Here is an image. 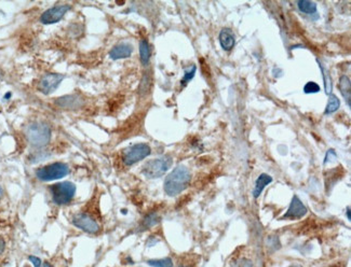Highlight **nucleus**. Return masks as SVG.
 Returning a JSON list of instances; mask_svg holds the SVG:
<instances>
[{
    "instance_id": "1",
    "label": "nucleus",
    "mask_w": 351,
    "mask_h": 267,
    "mask_svg": "<svg viewBox=\"0 0 351 267\" xmlns=\"http://www.w3.org/2000/svg\"><path fill=\"white\" fill-rule=\"evenodd\" d=\"M192 175L189 169L184 165H179L170 173L164 181V192L169 196H177L186 190L188 186Z\"/></svg>"
},
{
    "instance_id": "2",
    "label": "nucleus",
    "mask_w": 351,
    "mask_h": 267,
    "mask_svg": "<svg viewBox=\"0 0 351 267\" xmlns=\"http://www.w3.org/2000/svg\"><path fill=\"white\" fill-rule=\"evenodd\" d=\"M26 138L29 144L34 148H44L51 139V129L49 125L43 122H34L26 128Z\"/></svg>"
},
{
    "instance_id": "3",
    "label": "nucleus",
    "mask_w": 351,
    "mask_h": 267,
    "mask_svg": "<svg viewBox=\"0 0 351 267\" xmlns=\"http://www.w3.org/2000/svg\"><path fill=\"white\" fill-rule=\"evenodd\" d=\"M53 203L58 206L67 205L73 200L76 194V185L69 181H63L49 188Z\"/></svg>"
},
{
    "instance_id": "4",
    "label": "nucleus",
    "mask_w": 351,
    "mask_h": 267,
    "mask_svg": "<svg viewBox=\"0 0 351 267\" xmlns=\"http://www.w3.org/2000/svg\"><path fill=\"white\" fill-rule=\"evenodd\" d=\"M70 173V169L67 164L65 163H52L50 165L42 166L36 170V177L42 182H49L66 177Z\"/></svg>"
},
{
    "instance_id": "5",
    "label": "nucleus",
    "mask_w": 351,
    "mask_h": 267,
    "mask_svg": "<svg viewBox=\"0 0 351 267\" xmlns=\"http://www.w3.org/2000/svg\"><path fill=\"white\" fill-rule=\"evenodd\" d=\"M172 165V159L170 156H162V158L155 159L149 160L143 167V174L149 179L159 178L163 176Z\"/></svg>"
},
{
    "instance_id": "6",
    "label": "nucleus",
    "mask_w": 351,
    "mask_h": 267,
    "mask_svg": "<svg viewBox=\"0 0 351 267\" xmlns=\"http://www.w3.org/2000/svg\"><path fill=\"white\" fill-rule=\"evenodd\" d=\"M152 152L147 143H137L134 144L132 147L125 149L122 153V160L123 164L127 166H132L136 164L137 162L146 159L147 156Z\"/></svg>"
},
{
    "instance_id": "7",
    "label": "nucleus",
    "mask_w": 351,
    "mask_h": 267,
    "mask_svg": "<svg viewBox=\"0 0 351 267\" xmlns=\"http://www.w3.org/2000/svg\"><path fill=\"white\" fill-rule=\"evenodd\" d=\"M73 224L89 234H98L101 231V226L93 216L87 213H80L74 215Z\"/></svg>"
},
{
    "instance_id": "8",
    "label": "nucleus",
    "mask_w": 351,
    "mask_h": 267,
    "mask_svg": "<svg viewBox=\"0 0 351 267\" xmlns=\"http://www.w3.org/2000/svg\"><path fill=\"white\" fill-rule=\"evenodd\" d=\"M68 4H58L46 10L40 17V22L44 25H51L61 21L64 15L68 12L69 10Z\"/></svg>"
},
{
    "instance_id": "9",
    "label": "nucleus",
    "mask_w": 351,
    "mask_h": 267,
    "mask_svg": "<svg viewBox=\"0 0 351 267\" xmlns=\"http://www.w3.org/2000/svg\"><path fill=\"white\" fill-rule=\"evenodd\" d=\"M64 75L61 73H48L43 75L40 80L38 89L44 95H50L58 88V85L64 80Z\"/></svg>"
},
{
    "instance_id": "10",
    "label": "nucleus",
    "mask_w": 351,
    "mask_h": 267,
    "mask_svg": "<svg viewBox=\"0 0 351 267\" xmlns=\"http://www.w3.org/2000/svg\"><path fill=\"white\" fill-rule=\"evenodd\" d=\"M58 107L64 110H78L84 105V99L80 95H65L54 100Z\"/></svg>"
},
{
    "instance_id": "11",
    "label": "nucleus",
    "mask_w": 351,
    "mask_h": 267,
    "mask_svg": "<svg viewBox=\"0 0 351 267\" xmlns=\"http://www.w3.org/2000/svg\"><path fill=\"white\" fill-rule=\"evenodd\" d=\"M307 211L308 210H307V208H306V206L303 204V201L300 200L296 195H295L292 201H291L289 210L284 214L282 219L297 220V219L303 218L304 215H306Z\"/></svg>"
},
{
    "instance_id": "12",
    "label": "nucleus",
    "mask_w": 351,
    "mask_h": 267,
    "mask_svg": "<svg viewBox=\"0 0 351 267\" xmlns=\"http://www.w3.org/2000/svg\"><path fill=\"white\" fill-rule=\"evenodd\" d=\"M133 47L130 43H119L110 50L109 56L114 60L128 58L132 55Z\"/></svg>"
},
{
    "instance_id": "13",
    "label": "nucleus",
    "mask_w": 351,
    "mask_h": 267,
    "mask_svg": "<svg viewBox=\"0 0 351 267\" xmlns=\"http://www.w3.org/2000/svg\"><path fill=\"white\" fill-rule=\"evenodd\" d=\"M219 43L222 45L224 51L230 52L234 47L235 38L232 29L223 28L219 33Z\"/></svg>"
},
{
    "instance_id": "14",
    "label": "nucleus",
    "mask_w": 351,
    "mask_h": 267,
    "mask_svg": "<svg viewBox=\"0 0 351 267\" xmlns=\"http://www.w3.org/2000/svg\"><path fill=\"white\" fill-rule=\"evenodd\" d=\"M273 182V178L270 176L266 175V174H262L259 176L256 180V183H255V189L253 191V195L255 198H257L258 196L262 194L263 190L265 189L266 185H268L269 183Z\"/></svg>"
},
{
    "instance_id": "15",
    "label": "nucleus",
    "mask_w": 351,
    "mask_h": 267,
    "mask_svg": "<svg viewBox=\"0 0 351 267\" xmlns=\"http://www.w3.org/2000/svg\"><path fill=\"white\" fill-rule=\"evenodd\" d=\"M339 89L342 92L343 96L346 100V103L350 107V103H351V85H350V80L347 77V75H343L342 78L339 80Z\"/></svg>"
},
{
    "instance_id": "16",
    "label": "nucleus",
    "mask_w": 351,
    "mask_h": 267,
    "mask_svg": "<svg viewBox=\"0 0 351 267\" xmlns=\"http://www.w3.org/2000/svg\"><path fill=\"white\" fill-rule=\"evenodd\" d=\"M139 56L142 64L144 66H147L149 64L150 56H152V52H150L149 44L146 39H142L139 42Z\"/></svg>"
},
{
    "instance_id": "17",
    "label": "nucleus",
    "mask_w": 351,
    "mask_h": 267,
    "mask_svg": "<svg viewBox=\"0 0 351 267\" xmlns=\"http://www.w3.org/2000/svg\"><path fill=\"white\" fill-rule=\"evenodd\" d=\"M297 7L300 12L305 14H315L317 13V3L308 0H300L297 2Z\"/></svg>"
},
{
    "instance_id": "18",
    "label": "nucleus",
    "mask_w": 351,
    "mask_h": 267,
    "mask_svg": "<svg viewBox=\"0 0 351 267\" xmlns=\"http://www.w3.org/2000/svg\"><path fill=\"white\" fill-rule=\"evenodd\" d=\"M317 62L319 64V67L321 69V72H322L323 75V81H324V88H325V93L327 95H331L332 94V79H331L330 72L328 71L327 69L323 67V65L320 63V60L317 59Z\"/></svg>"
},
{
    "instance_id": "19",
    "label": "nucleus",
    "mask_w": 351,
    "mask_h": 267,
    "mask_svg": "<svg viewBox=\"0 0 351 267\" xmlns=\"http://www.w3.org/2000/svg\"><path fill=\"white\" fill-rule=\"evenodd\" d=\"M340 107V100L337 96H335L334 94L330 95L329 103L327 106V109H325V114H331L335 111H337Z\"/></svg>"
},
{
    "instance_id": "20",
    "label": "nucleus",
    "mask_w": 351,
    "mask_h": 267,
    "mask_svg": "<svg viewBox=\"0 0 351 267\" xmlns=\"http://www.w3.org/2000/svg\"><path fill=\"white\" fill-rule=\"evenodd\" d=\"M147 264L152 267H173V262L170 258L159 259V260H149Z\"/></svg>"
},
{
    "instance_id": "21",
    "label": "nucleus",
    "mask_w": 351,
    "mask_h": 267,
    "mask_svg": "<svg viewBox=\"0 0 351 267\" xmlns=\"http://www.w3.org/2000/svg\"><path fill=\"white\" fill-rule=\"evenodd\" d=\"M195 71H197V66H195V65H193L192 68H189L186 70V71H185L182 81H180V85H182V87H185V85H186L189 81H192L193 78L195 77Z\"/></svg>"
},
{
    "instance_id": "22",
    "label": "nucleus",
    "mask_w": 351,
    "mask_h": 267,
    "mask_svg": "<svg viewBox=\"0 0 351 267\" xmlns=\"http://www.w3.org/2000/svg\"><path fill=\"white\" fill-rule=\"evenodd\" d=\"M150 84H152V79H150V75L148 73H145L144 77H143L142 84H140V88H139L140 94H142V95L147 94L149 89H150Z\"/></svg>"
},
{
    "instance_id": "23",
    "label": "nucleus",
    "mask_w": 351,
    "mask_h": 267,
    "mask_svg": "<svg viewBox=\"0 0 351 267\" xmlns=\"http://www.w3.org/2000/svg\"><path fill=\"white\" fill-rule=\"evenodd\" d=\"M159 220H160L159 215H157L156 214H149L146 216V218H145L144 222H143V226L145 229H149V228H152V226L156 225L159 222Z\"/></svg>"
},
{
    "instance_id": "24",
    "label": "nucleus",
    "mask_w": 351,
    "mask_h": 267,
    "mask_svg": "<svg viewBox=\"0 0 351 267\" xmlns=\"http://www.w3.org/2000/svg\"><path fill=\"white\" fill-rule=\"evenodd\" d=\"M304 92L305 94H315L320 92V87L319 84H317L315 82H308L306 83V85L304 87Z\"/></svg>"
},
{
    "instance_id": "25",
    "label": "nucleus",
    "mask_w": 351,
    "mask_h": 267,
    "mask_svg": "<svg viewBox=\"0 0 351 267\" xmlns=\"http://www.w3.org/2000/svg\"><path fill=\"white\" fill-rule=\"evenodd\" d=\"M28 260L32 262L33 265H34L35 267H52V265L50 264L49 262H42L39 258H37V256L31 255V256H29V258H28Z\"/></svg>"
},
{
    "instance_id": "26",
    "label": "nucleus",
    "mask_w": 351,
    "mask_h": 267,
    "mask_svg": "<svg viewBox=\"0 0 351 267\" xmlns=\"http://www.w3.org/2000/svg\"><path fill=\"white\" fill-rule=\"evenodd\" d=\"M336 158H337V156H336L335 151H334L333 149H331V150H329L328 152H327V156H325L324 163H327L328 160H329V163H330V162H333V160H336Z\"/></svg>"
},
{
    "instance_id": "27",
    "label": "nucleus",
    "mask_w": 351,
    "mask_h": 267,
    "mask_svg": "<svg viewBox=\"0 0 351 267\" xmlns=\"http://www.w3.org/2000/svg\"><path fill=\"white\" fill-rule=\"evenodd\" d=\"M4 249H6V241H4V239L0 236V255L3 253Z\"/></svg>"
},
{
    "instance_id": "28",
    "label": "nucleus",
    "mask_w": 351,
    "mask_h": 267,
    "mask_svg": "<svg viewBox=\"0 0 351 267\" xmlns=\"http://www.w3.org/2000/svg\"><path fill=\"white\" fill-rule=\"evenodd\" d=\"M237 267H252V264H251L249 261H245V260H244V261L240 262V263L238 264Z\"/></svg>"
},
{
    "instance_id": "29",
    "label": "nucleus",
    "mask_w": 351,
    "mask_h": 267,
    "mask_svg": "<svg viewBox=\"0 0 351 267\" xmlns=\"http://www.w3.org/2000/svg\"><path fill=\"white\" fill-rule=\"evenodd\" d=\"M2 196H3V189H2V186L0 185V199L2 198Z\"/></svg>"
},
{
    "instance_id": "30",
    "label": "nucleus",
    "mask_w": 351,
    "mask_h": 267,
    "mask_svg": "<svg viewBox=\"0 0 351 267\" xmlns=\"http://www.w3.org/2000/svg\"><path fill=\"white\" fill-rule=\"evenodd\" d=\"M347 218H348V220H350V208L349 207L347 208Z\"/></svg>"
},
{
    "instance_id": "31",
    "label": "nucleus",
    "mask_w": 351,
    "mask_h": 267,
    "mask_svg": "<svg viewBox=\"0 0 351 267\" xmlns=\"http://www.w3.org/2000/svg\"><path fill=\"white\" fill-rule=\"evenodd\" d=\"M290 267H303V266H302V265H297V264H296V265H291Z\"/></svg>"
},
{
    "instance_id": "32",
    "label": "nucleus",
    "mask_w": 351,
    "mask_h": 267,
    "mask_svg": "<svg viewBox=\"0 0 351 267\" xmlns=\"http://www.w3.org/2000/svg\"><path fill=\"white\" fill-rule=\"evenodd\" d=\"M179 267H189V266H179Z\"/></svg>"
}]
</instances>
